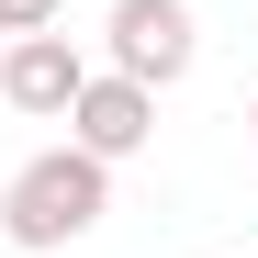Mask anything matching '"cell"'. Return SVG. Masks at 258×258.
Instances as JSON below:
<instances>
[{
  "instance_id": "1",
  "label": "cell",
  "mask_w": 258,
  "mask_h": 258,
  "mask_svg": "<svg viewBox=\"0 0 258 258\" xmlns=\"http://www.w3.org/2000/svg\"><path fill=\"white\" fill-rule=\"evenodd\" d=\"M101 213H112V168L79 157V146H45V157L12 168V191H0V236H12L23 258H56V247L90 236Z\"/></svg>"
},
{
  "instance_id": "2",
  "label": "cell",
  "mask_w": 258,
  "mask_h": 258,
  "mask_svg": "<svg viewBox=\"0 0 258 258\" xmlns=\"http://www.w3.org/2000/svg\"><path fill=\"white\" fill-rule=\"evenodd\" d=\"M101 45H112V79H135V90H168V79H191L202 23H191V0H112Z\"/></svg>"
},
{
  "instance_id": "3",
  "label": "cell",
  "mask_w": 258,
  "mask_h": 258,
  "mask_svg": "<svg viewBox=\"0 0 258 258\" xmlns=\"http://www.w3.org/2000/svg\"><path fill=\"white\" fill-rule=\"evenodd\" d=\"M146 135H157V90H135V79H112V68L79 79V101H68V146H79V157L123 168Z\"/></svg>"
},
{
  "instance_id": "4",
  "label": "cell",
  "mask_w": 258,
  "mask_h": 258,
  "mask_svg": "<svg viewBox=\"0 0 258 258\" xmlns=\"http://www.w3.org/2000/svg\"><path fill=\"white\" fill-rule=\"evenodd\" d=\"M79 79H90V56L68 45V23H56V34H12V45H0V101L34 112V123H68Z\"/></svg>"
},
{
  "instance_id": "5",
  "label": "cell",
  "mask_w": 258,
  "mask_h": 258,
  "mask_svg": "<svg viewBox=\"0 0 258 258\" xmlns=\"http://www.w3.org/2000/svg\"><path fill=\"white\" fill-rule=\"evenodd\" d=\"M68 23V0H0V45H12V34H56Z\"/></svg>"
},
{
  "instance_id": "6",
  "label": "cell",
  "mask_w": 258,
  "mask_h": 258,
  "mask_svg": "<svg viewBox=\"0 0 258 258\" xmlns=\"http://www.w3.org/2000/svg\"><path fill=\"white\" fill-rule=\"evenodd\" d=\"M247 157H258V90H247Z\"/></svg>"
}]
</instances>
